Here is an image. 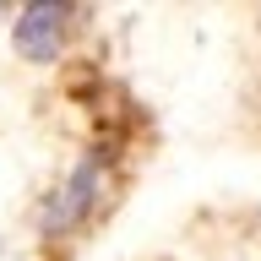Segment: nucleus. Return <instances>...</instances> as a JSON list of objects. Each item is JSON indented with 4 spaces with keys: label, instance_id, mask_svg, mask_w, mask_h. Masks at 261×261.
Here are the masks:
<instances>
[{
    "label": "nucleus",
    "instance_id": "obj_1",
    "mask_svg": "<svg viewBox=\"0 0 261 261\" xmlns=\"http://www.w3.org/2000/svg\"><path fill=\"white\" fill-rule=\"evenodd\" d=\"M60 28H65V11H60V6H33V11L16 16L11 44H16L22 60H49V55L60 49Z\"/></svg>",
    "mask_w": 261,
    "mask_h": 261
},
{
    "label": "nucleus",
    "instance_id": "obj_2",
    "mask_svg": "<svg viewBox=\"0 0 261 261\" xmlns=\"http://www.w3.org/2000/svg\"><path fill=\"white\" fill-rule=\"evenodd\" d=\"M0 261H6V256H0Z\"/></svg>",
    "mask_w": 261,
    "mask_h": 261
}]
</instances>
